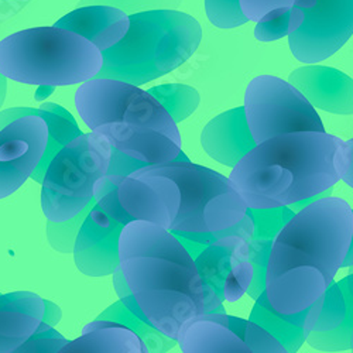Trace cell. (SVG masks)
Returning <instances> with one entry per match:
<instances>
[{
  "instance_id": "e575fe53",
  "label": "cell",
  "mask_w": 353,
  "mask_h": 353,
  "mask_svg": "<svg viewBox=\"0 0 353 353\" xmlns=\"http://www.w3.org/2000/svg\"><path fill=\"white\" fill-rule=\"evenodd\" d=\"M55 90V86H51V85H39L37 91H36V101H44L47 99Z\"/></svg>"
},
{
  "instance_id": "d590c367",
  "label": "cell",
  "mask_w": 353,
  "mask_h": 353,
  "mask_svg": "<svg viewBox=\"0 0 353 353\" xmlns=\"http://www.w3.org/2000/svg\"><path fill=\"white\" fill-rule=\"evenodd\" d=\"M342 268H345V269L353 268V233H352V239H350V245H349L346 257H345V260L342 263Z\"/></svg>"
},
{
  "instance_id": "d6a6232c",
  "label": "cell",
  "mask_w": 353,
  "mask_h": 353,
  "mask_svg": "<svg viewBox=\"0 0 353 353\" xmlns=\"http://www.w3.org/2000/svg\"><path fill=\"white\" fill-rule=\"evenodd\" d=\"M345 170L341 180L353 188V139L345 141Z\"/></svg>"
},
{
  "instance_id": "603a6c76",
  "label": "cell",
  "mask_w": 353,
  "mask_h": 353,
  "mask_svg": "<svg viewBox=\"0 0 353 353\" xmlns=\"http://www.w3.org/2000/svg\"><path fill=\"white\" fill-rule=\"evenodd\" d=\"M60 353H144V345L136 332L122 323L98 318Z\"/></svg>"
},
{
  "instance_id": "f1b7e54d",
  "label": "cell",
  "mask_w": 353,
  "mask_h": 353,
  "mask_svg": "<svg viewBox=\"0 0 353 353\" xmlns=\"http://www.w3.org/2000/svg\"><path fill=\"white\" fill-rule=\"evenodd\" d=\"M184 0H79L78 6L86 5H108L121 9L126 14L149 10H175L181 6Z\"/></svg>"
},
{
  "instance_id": "e0dca14e",
  "label": "cell",
  "mask_w": 353,
  "mask_h": 353,
  "mask_svg": "<svg viewBox=\"0 0 353 353\" xmlns=\"http://www.w3.org/2000/svg\"><path fill=\"white\" fill-rule=\"evenodd\" d=\"M288 82L314 108L335 114H353V79L339 70L308 65L291 72Z\"/></svg>"
},
{
  "instance_id": "836d02e7",
  "label": "cell",
  "mask_w": 353,
  "mask_h": 353,
  "mask_svg": "<svg viewBox=\"0 0 353 353\" xmlns=\"http://www.w3.org/2000/svg\"><path fill=\"white\" fill-rule=\"evenodd\" d=\"M61 319V310L58 308L55 304H52L51 301L44 300V315H43V321L50 323V325H57L58 322Z\"/></svg>"
},
{
  "instance_id": "4fadbf2b",
  "label": "cell",
  "mask_w": 353,
  "mask_h": 353,
  "mask_svg": "<svg viewBox=\"0 0 353 353\" xmlns=\"http://www.w3.org/2000/svg\"><path fill=\"white\" fill-rule=\"evenodd\" d=\"M48 125L39 114H24L0 129V199L14 194L41 161Z\"/></svg>"
},
{
  "instance_id": "5bb4252c",
  "label": "cell",
  "mask_w": 353,
  "mask_h": 353,
  "mask_svg": "<svg viewBox=\"0 0 353 353\" xmlns=\"http://www.w3.org/2000/svg\"><path fill=\"white\" fill-rule=\"evenodd\" d=\"M304 335L315 350H353V272L332 281L308 308Z\"/></svg>"
},
{
  "instance_id": "277c9868",
  "label": "cell",
  "mask_w": 353,
  "mask_h": 353,
  "mask_svg": "<svg viewBox=\"0 0 353 353\" xmlns=\"http://www.w3.org/2000/svg\"><path fill=\"white\" fill-rule=\"evenodd\" d=\"M85 125L105 136L112 153L144 167L175 160L181 153L176 123L161 103L139 86L114 78H92L75 92Z\"/></svg>"
},
{
  "instance_id": "8992f818",
  "label": "cell",
  "mask_w": 353,
  "mask_h": 353,
  "mask_svg": "<svg viewBox=\"0 0 353 353\" xmlns=\"http://www.w3.org/2000/svg\"><path fill=\"white\" fill-rule=\"evenodd\" d=\"M102 51L60 27H34L0 41V74L28 85L67 86L95 78Z\"/></svg>"
},
{
  "instance_id": "5b68a950",
  "label": "cell",
  "mask_w": 353,
  "mask_h": 353,
  "mask_svg": "<svg viewBox=\"0 0 353 353\" xmlns=\"http://www.w3.org/2000/svg\"><path fill=\"white\" fill-rule=\"evenodd\" d=\"M129 20L125 37L102 51L103 65L95 78L141 86L188 61L202 40L198 20L179 10L139 12Z\"/></svg>"
},
{
  "instance_id": "2e32d148",
  "label": "cell",
  "mask_w": 353,
  "mask_h": 353,
  "mask_svg": "<svg viewBox=\"0 0 353 353\" xmlns=\"http://www.w3.org/2000/svg\"><path fill=\"white\" fill-rule=\"evenodd\" d=\"M114 190L121 207L133 221H149L170 229L180 208L179 187L164 175L114 174Z\"/></svg>"
},
{
  "instance_id": "cb8c5ba5",
  "label": "cell",
  "mask_w": 353,
  "mask_h": 353,
  "mask_svg": "<svg viewBox=\"0 0 353 353\" xmlns=\"http://www.w3.org/2000/svg\"><path fill=\"white\" fill-rule=\"evenodd\" d=\"M308 308L296 314H281L272 307L264 290L256 299L249 319L274 336L283 345L285 353H296L305 342L304 322Z\"/></svg>"
},
{
  "instance_id": "d4e9b609",
  "label": "cell",
  "mask_w": 353,
  "mask_h": 353,
  "mask_svg": "<svg viewBox=\"0 0 353 353\" xmlns=\"http://www.w3.org/2000/svg\"><path fill=\"white\" fill-rule=\"evenodd\" d=\"M99 319H109V321L119 322L122 325L136 332L144 345V353L168 352L176 342V339H171L165 336L163 332H160L157 328L152 325V323H145L141 319H139L122 304V301L114 303L108 310H105L99 315Z\"/></svg>"
},
{
  "instance_id": "4dcf8cb0",
  "label": "cell",
  "mask_w": 353,
  "mask_h": 353,
  "mask_svg": "<svg viewBox=\"0 0 353 353\" xmlns=\"http://www.w3.org/2000/svg\"><path fill=\"white\" fill-rule=\"evenodd\" d=\"M290 33V10L285 13L264 21H257L254 27V37L259 41H274L280 40Z\"/></svg>"
},
{
  "instance_id": "ac0fdd59",
  "label": "cell",
  "mask_w": 353,
  "mask_h": 353,
  "mask_svg": "<svg viewBox=\"0 0 353 353\" xmlns=\"http://www.w3.org/2000/svg\"><path fill=\"white\" fill-rule=\"evenodd\" d=\"M201 144L215 161L226 167L236 165L256 147L248 126L245 108L239 106L218 114L203 128Z\"/></svg>"
},
{
  "instance_id": "30bf717a",
  "label": "cell",
  "mask_w": 353,
  "mask_h": 353,
  "mask_svg": "<svg viewBox=\"0 0 353 353\" xmlns=\"http://www.w3.org/2000/svg\"><path fill=\"white\" fill-rule=\"evenodd\" d=\"M353 34V0H296L290 9L288 44L296 60L316 64Z\"/></svg>"
},
{
  "instance_id": "1f68e13d",
  "label": "cell",
  "mask_w": 353,
  "mask_h": 353,
  "mask_svg": "<svg viewBox=\"0 0 353 353\" xmlns=\"http://www.w3.org/2000/svg\"><path fill=\"white\" fill-rule=\"evenodd\" d=\"M112 276H113V287H114V290H116L117 296H119L122 304H123L133 315H136L139 319H141V321L145 322V323H150V321L147 319V316L143 314L141 308L139 307V304H137V301H136V299H134V296H133L132 290L129 288V285H128V283H126V279H125V276H123V273H122L121 266L113 272Z\"/></svg>"
},
{
  "instance_id": "83f0119b",
  "label": "cell",
  "mask_w": 353,
  "mask_h": 353,
  "mask_svg": "<svg viewBox=\"0 0 353 353\" xmlns=\"http://www.w3.org/2000/svg\"><path fill=\"white\" fill-rule=\"evenodd\" d=\"M67 343L68 341L60 332H57L52 325L43 321L36 332L16 350V353H60Z\"/></svg>"
},
{
  "instance_id": "52a82bcc",
  "label": "cell",
  "mask_w": 353,
  "mask_h": 353,
  "mask_svg": "<svg viewBox=\"0 0 353 353\" xmlns=\"http://www.w3.org/2000/svg\"><path fill=\"white\" fill-rule=\"evenodd\" d=\"M130 175H164L179 187L180 208L168 230H223L241 222L248 211L230 179L190 160L152 164Z\"/></svg>"
},
{
  "instance_id": "d6986e66",
  "label": "cell",
  "mask_w": 353,
  "mask_h": 353,
  "mask_svg": "<svg viewBox=\"0 0 353 353\" xmlns=\"http://www.w3.org/2000/svg\"><path fill=\"white\" fill-rule=\"evenodd\" d=\"M55 27L74 32L95 44L101 51L119 43L129 30V14L108 5L78 6L57 20Z\"/></svg>"
},
{
  "instance_id": "ba28073f",
  "label": "cell",
  "mask_w": 353,
  "mask_h": 353,
  "mask_svg": "<svg viewBox=\"0 0 353 353\" xmlns=\"http://www.w3.org/2000/svg\"><path fill=\"white\" fill-rule=\"evenodd\" d=\"M110 143L99 133L79 134L50 161L41 190V208L50 222H65L95 198V183L108 174Z\"/></svg>"
},
{
  "instance_id": "f546056e",
  "label": "cell",
  "mask_w": 353,
  "mask_h": 353,
  "mask_svg": "<svg viewBox=\"0 0 353 353\" xmlns=\"http://www.w3.org/2000/svg\"><path fill=\"white\" fill-rule=\"evenodd\" d=\"M296 0H239L241 9L249 21L274 19L290 10Z\"/></svg>"
},
{
  "instance_id": "7402d4cb",
  "label": "cell",
  "mask_w": 353,
  "mask_h": 353,
  "mask_svg": "<svg viewBox=\"0 0 353 353\" xmlns=\"http://www.w3.org/2000/svg\"><path fill=\"white\" fill-rule=\"evenodd\" d=\"M24 114H39L48 125V143L46 147L44 156L32 174V179L36 183L41 184L46 170L52 157L60 152L67 143H70L77 136L82 134V132L77 121L74 119V116L67 109L57 103H43L40 109L12 108L0 112V129Z\"/></svg>"
},
{
  "instance_id": "9c48e42d",
  "label": "cell",
  "mask_w": 353,
  "mask_h": 353,
  "mask_svg": "<svg viewBox=\"0 0 353 353\" xmlns=\"http://www.w3.org/2000/svg\"><path fill=\"white\" fill-rule=\"evenodd\" d=\"M243 108L256 144L292 132H325L310 101L292 83L273 75L249 82Z\"/></svg>"
},
{
  "instance_id": "7a4b0ae2",
  "label": "cell",
  "mask_w": 353,
  "mask_h": 353,
  "mask_svg": "<svg viewBox=\"0 0 353 353\" xmlns=\"http://www.w3.org/2000/svg\"><path fill=\"white\" fill-rule=\"evenodd\" d=\"M121 269L152 325L176 339L183 323L203 314L195 261L174 234L149 221H132L119 236Z\"/></svg>"
},
{
  "instance_id": "6da1fadb",
  "label": "cell",
  "mask_w": 353,
  "mask_h": 353,
  "mask_svg": "<svg viewBox=\"0 0 353 353\" xmlns=\"http://www.w3.org/2000/svg\"><path fill=\"white\" fill-rule=\"evenodd\" d=\"M353 233V210L338 196L305 205L277 233L266 292L272 307L296 314L311 307L335 280Z\"/></svg>"
},
{
  "instance_id": "8fae6325",
  "label": "cell",
  "mask_w": 353,
  "mask_h": 353,
  "mask_svg": "<svg viewBox=\"0 0 353 353\" xmlns=\"http://www.w3.org/2000/svg\"><path fill=\"white\" fill-rule=\"evenodd\" d=\"M176 343L184 353H285L268 331L250 319L228 315L223 305L185 321Z\"/></svg>"
},
{
  "instance_id": "74e56055",
  "label": "cell",
  "mask_w": 353,
  "mask_h": 353,
  "mask_svg": "<svg viewBox=\"0 0 353 353\" xmlns=\"http://www.w3.org/2000/svg\"><path fill=\"white\" fill-rule=\"evenodd\" d=\"M352 272H353V268H350V273H352Z\"/></svg>"
},
{
  "instance_id": "4316f807",
  "label": "cell",
  "mask_w": 353,
  "mask_h": 353,
  "mask_svg": "<svg viewBox=\"0 0 353 353\" xmlns=\"http://www.w3.org/2000/svg\"><path fill=\"white\" fill-rule=\"evenodd\" d=\"M205 12L211 24L219 28H234L249 21L239 0H205Z\"/></svg>"
},
{
  "instance_id": "484cf974",
  "label": "cell",
  "mask_w": 353,
  "mask_h": 353,
  "mask_svg": "<svg viewBox=\"0 0 353 353\" xmlns=\"http://www.w3.org/2000/svg\"><path fill=\"white\" fill-rule=\"evenodd\" d=\"M147 92L161 103L175 123L185 121L199 105V94L195 88L184 83H163L150 88Z\"/></svg>"
},
{
  "instance_id": "7c38bea8",
  "label": "cell",
  "mask_w": 353,
  "mask_h": 353,
  "mask_svg": "<svg viewBox=\"0 0 353 353\" xmlns=\"http://www.w3.org/2000/svg\"><path fill=\"white\" fill-rule=\"evenodd\" d=\"M194 261L203 290V312L238 301L253 279L248 241L238 234L208 245Z\"/></svg>"
},
{
  "instance_id": "8d00e7d4",
  "label": "cell",
  "mask_w": 353,
  "mask_h": 353,
  "mask_svg": "<svg viewBox=\"0 0 353 353\" xmlns=\"http://www.w3.org/2000/svg\"><path fill=\"white\" fill-rule=\"evenodd\" d=\"M5 95H6V77L0 74V106L3 103Z\"/></svg>"
},
{
  "instance_id": "9a60e30c",
  "label": "cell",
  "mask_w": 353,
  "mask_h": 353,
  "mask_svg": "<svg viewBox=\"0 0 353 353\" xmlns=\"http://www.w3.org/2000/svg\"><path fill=\"white\" fill-rule=\"evenodd\" d=\"M128 222L108 212L95 201L78 229L74 259L81 273L90 277L112 276L119 268V236Z\"/></svg>"
},
{
  "instance_id": "44dd1931",
  "label": "cell",
  "mask_w": 353,
  "mask_h": 353,
  "mask_svg": "<svg viewBox=\"0 0 353 353\" xmlns=\"http://www.w3.org/2000/svg\"><path fill=\"white\" fill-rule=\"evenodd\" d=\"M246 214L252 218L254 230L248 241L249 260L253 266V279L246 290L249 297L256 300L266 290V273L270 252L277 233L296 215L288 205L277 208H248Z\"/></svg>"
},
{
  "instance_id": "3957f363",
  "label": "cell",
  "mask_w": 353,
  "mask_h": 353,
  "mask_svg": "<svg viewBox=\"0 0 353 353\" xmlns=\"http://www.w3.org/2000/svg\"><path fill=\"white\" fill-rule=\"evenodd\" d=\"M345 141L292 132L256 144L229 175L248 208H277L332 188L345 170Z\"/></svg>"
},
{
  "instance_id": "ffe728a7",
  "label": "cell",
  "mask_w": 353,
  "mask_h": 353,
  "mask_svg": "<svg viewBox=\"0 0 353 353\" xmlns=\"http://www.w3.org/2000/svg\"><path fill=\"white\" fill-rule=\"evenodd\" d=\"M44 315V300L34 292L16 291L0 296V353H16L30 338Z\"/></svg>"
}]
</instances>
